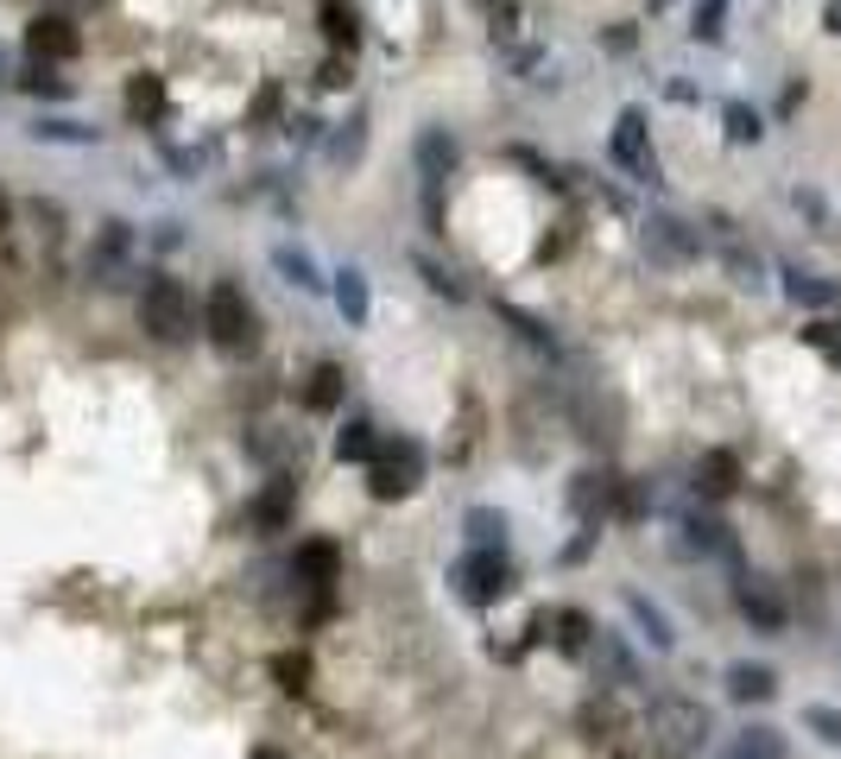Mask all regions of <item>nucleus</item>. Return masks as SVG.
Wrapping results in <instances>:
<instances>
[{"label": "nucleus", "instance_id": "ea45409f", "mask_svg": "<svg viewBox=\"0 0 841 759\" xmlns=\"http://www.w3.org/2000/svg\"><path fill=\"white\" fill-rule=\"evenodd\" d=\"M285 134H292V146H297V153H311V146H323V139H330L316 115H292V120H285Z\"/></svg>", "mask_w": 841, "mask_h": 759}, {"label": "nucleus", "instance_id": "6e6552de", "mask_svg": "<svg viewBox=\"0 0 841 759\" xmlns=\"http://www.w3.org/2000/svg\"><path fill=\"white\" fill-rule=\"evenodd\" d=\"M411 158H418L424 191H443V184L456 177V165H462V139H456L450 127H424V134H418V146H411Z\"/></svg>", "mask_w": 841, "mask_h": 759}, {"label": "nucleus", "instance_id": "cd10ccee", "mask_svg": "<svg viewBox=\"0 0 841 759\" xmlns=\"http://www.w3.org/2000/svg\"><path fill=\"white\" fill-rule=\"evenodd\" d=\"M493 311H500V323H507V330L519 335V342H531L538 354H557V335H550L531 311H519V304H493Z\"/></svg>", "mask_w": 841, "mask_h": 759}, {"label": "nucleus", "instance_id": "aec40b11", "mask_svg": "<svg viewBox=\"0 0 841 759\" xmlns=\"http://www.w3.org/2000/svg\"><path fill=\"white\" fill-rule=\"evenodd\" d=\"M620 602H626V614L639 621V633H646V640H652V652H671V645H677V633H671V614H665V607H658V602H646L639 588H626Z\"/></svg>", "mask_w": 841, "mask_h": 759}, {"label": "nucleus", "instance_id": "e433bc0d", "mask_svg": "<svg viewBox=\"0 0 841 759\" xmlns=\"http://www.w3.org/2000/svg\"><path fill=\"white\" fill-rule=\"evenodd\" d=\"M418 273H424V285H431L437 298H450V304H462V298H469V292H462V279H456L450 266H437V260H424V253H418Z\"/></svg>", "mask_w": 841, "mask_h": 759}, {"label": "nucleus", "instance_id": "4be33fe9", "mask_svg": "<svg viewBox=\"0 0 841 759\" xmlns=\"http://www.w3.org/2000/svg\"><path fill=\"white\" fill-rule=\"evenodd\" d=\"M545 621L557 626L550 640H557V652H569V659H576V652H588V640H595V621H588L583 607H557V614H545Z\"/></svg>", "mask_w": 841, "mask_h": 759}, {"label": "nucleus", "instance_id": "f704fd0d", "mask_svg": "<svg viewBox=\"0 0 841 759\" xmlns=\"http://www.w3.org/2000/svg\"><path fill=\"white\" fill-rule=\"evenodd\" d=\"M722 32H727V0H703L696 20H690V39L696 45H722Z\"/></svg>", "mask_w": 841, "mask_h": 759}, {"label": "nucleus", "instance_id": "864d4df0", "mask_svg": "<svg viewBox=\"0 0 841 759\" xmlns=\"http://www.w3.org/2000/svg\"><path fill=\"white\" fill-rule=\"evenodd\" d=\"M254 759H285V753H278V747H254Z\"/></svg>", "mask_w": 841, "mask_h": 759}, {"label": "nucleus", "instance_id": "4c0bfd02", "mask_svg": "<svg viewBox=\"0 0 841 759\" xmlns=\"http://www.w3.org/2000/svg\"><path fill=\"white\" fill-rule=\"evenodd\" d=\"M209 158H216L209 146H165V165H172L177 177H196L203 165H209Z\"/></svg>", "mask_w": 841, "mask_h": 759}, {"label": "nucleus", "instance_id": "393cba45", "mask_svg": "<svg viewBox=\"0 0 841 759\" xmlns=\"http://www.w3.org/2000/svg\"><path fill=\"white\" fill-rule=\"evenodd\" d=\"M373 456H380V437H373L368 418H349L335 430V463H373Z\"/></svg>", "mask_w": 841, "mask_h": 759}, {"label": "nucleus", "instance_id": "c03bdc74", "mask_svg": "<svg viewBox=\"0 0 841 759\" xmlns=\"http://www.w3.org/2000/svg\"><path fill=\"white\" fill-rule=\"evenodd\" d=\"M507 64L519 70V77L538 82V70H545V51H538V45H507Z\"/></svg>", "mask_w": 841, "mask_h": 759}, {"label": "nucleus", "instance_id": "0eeeda50", "mask_svg": "<svg viewBox=\"0 0 841 759\" xmlns=\"http://www.w3.org/2000/svg\"><path fill=\"white\" fill-rule=\"evenodd\" d=\"M26 51H32V64H70V58H82L77 20H70L63 7H45V13H32V20H26Z\"/></svg>", "mask_w": 841, "mask_h": 759}, {"label": "nucleus", "instance_id": "2eb2a0df", "mask_svg": "<svg viewBox=\"0 0 841 759\" xmlns=\"http://www.w3.org/2000/svg\"><path fill=\"white\" fill-rule=\"evenodd\" d=\"M335 570H342V551L323 545V538H316V545H297V557H292V576H297L304 588H330Z\"/></svg>", "mask_w": 841, "mask_h": 759}, {"label": "nucleus", "instance_id": "58836bf2", "mask_svg": "<svg viewBox=\"0 0 841 759\" xmlns=\"http://www.w3.org/2000/svg\"><path fill=\"white\" fill-rule=\"evenodd\" d=\"M727 273L741 279V285H765V266H760V253L734 247V241H727Z\"/></svg>", "mask_w": 841, "mask_h": 759}, {"label": "nucleus", "instance_id": "f8f14e48", "mask_svg": "<svg viewBox=\"0 0 841 759\" xmlns=\"http://www.w3.org/2000/svg\"><path fill=\"white\" fill-rule=\"evenodd\" d=\"M784 298L798 304V311H835L841 304V285L835 279H822V273H803V266H784Z\"/></svg>", "mask_w": 841, "mask_h": 759}, {"label": "nucleus", "instance_id": "a19ab883", "mask_svg": "<svg viewBox=\"0 0 841 759\" xmlns=\"http://www.w3.org/2000/svg\"><path fill=\"white\" fill-rule=\"evenodd\" d=\"M488 26H493V45H512V39H519V7H512V0L488 7Z\"/></svg>", "mask_w": 841, "mask_h": 759}, {"label": "nucleus", "instance_id": "72a5a7b5", "mask_svg": "<svg viewBox=\"0 0 841 759\" xmlns=\"http://www.w3.org/2000/svg\"><path fill=\"white\" fill-rule=\"evenodd\" d=\"M20 89L26 96H39V101H63L70 96V77H58V64H32L20 77Z\"/></svg>", "mask_w": 841, "mask_h": 759}, {"label": "nucleus", "instance_id": "f257e3e1", "mask_svg": "<svg viewBox=\"0 0 841 759\" xmlns=\"http://www.w3.org/2000/svg\"><path fill=\"white\" fill-rule=\"evenodd\" d=\"M708 734H715V721H708L703 702H690V697H665V702H652V716H646V747L658 759H696L708 747Z\"/></svg>", "mask_w": 841, "mask_h": 759}, {"label": "nucleus", "instance_id": "de8ad7c7", "mask_svg": "<svg viewBox=\"0 0 841 759\" xmlns=\"http://www.w3.org/2000/svg\"><path fill=\"white\" fill-rule=\"evenodd\" d=\"M247 449H254L260 463H278V456H285L292 444H285V437H247Z\"/></svg>", "mask_w": 841, "mask_h": 759}, {"label": "nucleus", "instance_id": "473e14b6", "mask_svg": "<svg viewBox=\"0 0 841 759\" xmlns=\"http://www.w3.org/2000/svg\"><path fill=\"white\" fill-rule=\"evenodd\" d=\"M803 728H810L822 747H835L841 753V709L835 702H803Z\"/></svg>", "mask_w": 841, "mask_h": 759}, {"label": "nucleus", "instance_id": "79ce46f5", "mask_svg": "<svg viewBox=\"0 0 841 759\" xmlns=\"http://www.w3.org/2000/svg\"><path fill=\"white\" fill-rule=\"evenodd\" d=\"M316 82H323V89H349V82H354L349 51H330V58H323V70H316Z\"/></svg>", "mask_w": 841, "mask_h": 759}, {"label": "nucleus", "instance_id": "9d476101", "mask_svg": "<svg viewBox=\"0 0 841 759\" xmlns=\"http://www.w3.org/2000/svg\"><path fill=\"white\" fill-rule=\"evenodd\" d=\"M297 513V481L292 475H273V481L254 494V506H247V526L254 532H285Z\"/></svg>", "mask_w": 841, "mask_h": 759}, {"label": "nucleus", "instance_id": "c9c22d12", "mask_svg": "<svg viewBox=\"0 0 841 759\" xmlns=\"http://www.w3.org/2000/svg\"><path fill=\"white\" fill-rule=\"evenodd\" d=\"M273 678H278V690L304 697V690H311V659H304V652H278V659H273Z\"/></svg>", "mask_w": 841, "mask_h": 759}, {"label": "nucleus", "instance_id": "2f4dec72", "mask_svg": "<svg viewBox=\"0 0 841 759\" xmlns=\"http://www.w3.org/2000/svg\"><path fill=\"white\" fill-rule=\"evenodd\" d=\"M304 406H311V411H335V406H342V368H335V361H323V368L311 373Z\"/></svg>", "mask_w": 841, "mask_h": 759}, {"label": "nucleus", "instance_id": "20e7f679", "mask_svg": "<svg viewBox=\"0 0 841 759\" xmlns=\"http://www.w3.org/2000/svg\"><path fill=\"white\" fill-rule=\"evenodd\" d=\"M450 583H456V595H462L469 607H493V602L512 588L507 551H500V545H469V551L450 564Z\"/></svg>", "mask_w": 841, "mask_h": 759}, {"label": "nucleus", "instance_id": "7c9ffc66", "mask_svg": "<svg viewBox=\"0 0 841 759\" xmlns=\"http://www.w3.org/2000/svg\"><path fill=\"white\" fill-rule=\"evenodd\" d=\"M722 134L734 139V146H753V139L765 134L760 108H746V101H722Z\"/></svg>", "mask_w": 841, "mask_h": 759}, {"label": "nucleus", "instance_id": "4468645a", "mask_svg": "<svg viewBox=\"0 0 841 759\" xmlns=\"http://www.w3.org/2000/svg\"><path fill=\"white\" fill-rule=\"evenodd\" d=\"M607 506H614V475H595V468H588V475L569 481V513H576L583 526H602Z\"/></svg>", "mask_w": 841, "mask_h": 759}, {"label": "nucleus", "instance_id": "c756f323", "mask_svg": "<svg viewBox=\"0 0 841 759\" xmlns=\"http://www.w3.org/2000/svg\"><path fill=\"white\" fill-rule=\"evenodd\" d=\"M727 759H784V734L779 728H741Z\"/></svg>", "mask_w": 841, "mask_h": 759}, {"label": "nucleus", "instance_id": "423d86ee", "mask_svg": "<svg viewBox=\"0 0 841 759\" xmlns=\"http://www.w3.org/2000/svg\"><path fill=\"white\" fill-rule=\"evenodd\" d=\"M607 158H614L626 177H639V184H658V153H652L646 108H620V120H614V139H607Z\"/></svg>", "mask_w": 841, "mask_h": 759}, {"label": "nucleus", "instance_id": "a878e982", "mask_svg": "<svg viewBox=\"0 0 841 759\" xmlns=\"http://www.w3.org/2000/svg\"><path fill=\"white\" fill-rule=\"evenodd\" d=\"M323 39H330L335 51H354V45H361V13H354L349 0H323Z\"/></svg>", "mask_w": 841, "mask_h": 759}, {"label": "nucleus", "instance_id": "37998d69", "mask_svg": "<svg viewBox=\"0 0 841 759\" xmlns=\"http://www.w3.org/2000/svg\"><path fill=\"white\" fill-rule=\"evenodd\" d=\"M278 108H285V89L278 82H260L254 108H247V120H278Z\"/></svg>", "mask_w": 841, "mask_h": 759}, {"label": "nucleus", "instance_id": "6ab92c4d", "mask_svg": "<svg viewBox=\"0 0 841 759\" xmlns=\"http://www.w3.org/2000/svg\"><path fill=\"white\" fill-rule=\"evenodd\" d=\"M165 77H153V70H139V77H127V115L146 120V127H158L165 120Z\"/></svg>", "mask_w": 841, "mask_h": 759}, {"label": "nucleus", "instance_id": "49530a36", "mask_svg": "<svg viewBox=\"0 0 841 759\" xmlns=\"http://www.w3.org/2000/svg\"><path fill=\"white\" fill-rule=\"evenodd\" d=\"M803 342H810V349H829V354H835V349H841V335H835V323H822V317H816V323H803Z\"/></svg>", "mask_w": 841, "mask_h": 759}, {"label": "nucleus", "instance_id": "f03ea898", "mask_svg": "<svg viewBox=\"0 0 841 759\" xmlns=\"http://www.w3.org/2000/svg\"><path fill=\"white\" fill-rule=\"evenodd\" d=\"M203 330H209V342H216L222 354H254L260 349V317L254 304H247V292L241 285H209V298H203Z\"/></svg>", "mask_w": 841, "mask_h": 759}, {"label": "nucleus", "instance_id": "3c124183", "mask_svg": "<svg viewBox=\"0 0 841 759\" xmlns=\"http://www.w3.org/2000/svg\"><path fill=\"white\" fill-rule=\"evenodd\" d=\"M822 26H829V32L841 39V0H829V7H822Z\"/></svg>", "mask_w": 841, "mask_h": 759}, {"label": "nucleus", "instance_id": "8fccbe9b", "mask_svg": "<svg viewBox=\"0 0 841 759\" xmlns=\"http://www.w3.org/2000/svg\"><path fill=\"white\" fill-rule=\"evenodd\" d=\"M791 203H798V210H803V215H816V222H822V215H829V203H822V196H816V191H798V196H791Z\"/></svg>", "mask_w": 841, "mask_h": 759}, {"label": "nucleus", "instance_id": "39448f33", "mask_svg": "<svg viewBox=\"0 0 841 759\" xmlns=\"http://www.w3.org/2000/svg\"><path fill=\"white\" fill-rule=\"evenodd\" d=\"M368 468H373L368 475L373 500H405L411 487L424 481V449H418V437H392V444H380V456Z\"/></svg>", "mask_w": 841, "mask_h": 759}, {"label": "nucleus", "instance_id": "7ed1b4c3", "mask_svg": "<svg viewBox=\"0 0 841 759\" xmlns=\"http://www.w3.org/2000/svg\"><path fill=\"white\" fill-rule=\"evenodd\" d=\"M139 323H146V335H158V342H184V335L196 330V304H190V292H184V279L146 273V285H139Z\"/></svg>", "mask_w": 841, "mask_h": 759}, {"label": "nucleus", "instance_id": "6e6d98bb", "mask_svg": "<svg viewBox=\"0 0 841 759\" xmlns=\"http://www.w3.org/2000/svg\"><path fill=\"white\" fill-rule=\"evenodd\" d=\"M646 7H652V13H665V7H671V0H646Z\"/></svg>", "mask_w": 841, "mask_h": 759}, {"label": "nucleus", "instance_id": "b1692460", "mask_svg": "<svg viewBox=\"0 0 841 759\" xmlns=\"http://www.w3.org/2000/svg\"><path fill=\"white\" fill-rule=\"evenodd\" d=\"M273 266L292 279L297 292H323V273H316V260H311L304 247H292V241H278V247H273Z\"/></svg>", "mask_w": 841, "mask_h": 759}, {"label": "nucleus", "instance_id": "a211bd4d", "mask_svg": "<svg viewBox=\"0 0 841 759\" xmlns=\"http://www.w3.org/2000/svg\"><path fill=\"white\" fill-rule=\"evenodd\" d=\"M727 697L734 702H772L779 697V671H772V664H727Z\"/></svg>", "mask_w": 841, "mask_h": 759}, {"label": "nucleus", "instance_id": "f3484780", "mask_svg": "<svg viewBox=\"0 0 841 759\" xmlns=\"http://www.w3.org/2000/svg\"><path fill=\"white\" fill-rule=\"evenodd\" d=\"M335 311L349 317V330H361L373 317V292H368V273H361V266H342V273H335Z\"/></svg>", "mask_w": 841, "mask_h": 759}, {"label": "nucleus", "instance_id": "5701e85b", "mask_svg": "<svg viewBox=\"0 0 841 759\" xmlns=\"http://www.w3.org/2000/svg\"><path fill=\"white\" fill-rule=\"evenodd\" d=\"M26 134L39 139V146H96L101 127H82V120H58V115H45V120H32Z\"/></svg>", "mask_w": 841, "mask_h": 759}, {"label": "nucleus", "instance_id": "a18cd8bd", "mask_svg": "<svg viewBox=\"0 0 841 759\" xmlns=\"http://www.w3.org/2000/svg\"><path fill=\"white\" fill-rule=\"evenodd\" d=\"M633 45H639V32H633V26H607V32H602V51H614V58H626V51H633Z\"/></svg>", "mask_w": 841, "mask_h": 759}, {"label": "nucleus", "instance_id": "c85d7f7f", "mask_svg": "<svg viewBox=\"0 0 841 759\" xmlns=\"http://www.w3.org/2000/svg\"><path fill=\"white\" fill-rule=\"evenodd\" d=\"M588 652H595V664H602L614 683H639V664L626 659V645L614 640V633H595V640H588Z\"/></svg>", "mask_w": 841, "mask_h": 759}, {"label": "nucleus", "instance_id": "ddd939ff", "mask_svg": "<svg viewBox=\"0 0 841 759\" xmlns=\"http://www.w3.org/2000/svg\"><path fill=\"white\" fill-rule=\"evenodd\" d=\"M677 551H684V557H734V538H727L722 519H708V513H690L684 532H677Z\"/></svg>", "mask_w": 841, "mask_h": 759}, {"label": "nucleus", "instance_id": "bb28decb", "mask_svg": "<svg viewBox=\"0 0 841 759\" xmlns=\"http://www.w3.org/2000/svg\"><path fill=\"white\" fill-rule=\"evenodd\" d=\"M462 532H469V545H500V551H507V532H512V519L500 513V506H469V519H462Z\"/></svg>", "mask_w": 841, "mask_h": 759}, {"label": "nucleus", "instance_id": "1a4fd4ad", "mask_svg": "<svg viewBox=\"0 0 841 759\" xmlns=\"http://www.w3.org/2000/svg\"><path fill=\"white\" fill-rule=\"evenodd\" d=\"M646 253L652 260H665V266H690L696 253H703V234L677 222V215H646Z\"/></svg>", "mask_w": 841, "mask_h": 759}, {"label": "nucleus", "instance_id": "dca6fc26", "mask_svg": "<svg viewBox=\"0 0 841 759\" xmlns=\"http://www.w3.org/2000/svg\"><path fill=\"white\" fill-rule=\"evenodd\" d=\"M734 487H741V463H734L727 449H708L703 463H696V494H703V500H727Z\"/></svg>", "mask_w": 841, "mask_h": 759}, {"label": "nucleus", "instance_id": "5fc2aeb1", "mask_svg": "<svg viewBox=\"0 0 841 759\" xmlns=\"http://www.w3.org/2000/svg\"><path fill=\"white\" fill-rule=\"evenodd\" d=\"M7 77H13V70H7V45H0V82H7Z\"/></svg>", "mask_w": 841, "mask_h": 759}, {"label": "nucleus", "instance_id": "09e8293b", "mask_svg": "<svg viewBox=\"0 0 841 759\" xmlns=\"http://www.w3.org/2000/svg\"><path fill=\"white\" fill-rule=\"evenodd\" d=\"M665 96L677 101V108H690V101H696V82H684V77H671L665 82Z\"/></svg>", "mask_w": 841, "mask_h": 759}, {"label": "nucleus", "instance_id": "4d7b16f0", "mask_svg": "<svg viewBox=\"0 0 841 759\" xmlns=\"http://www.w3.org/2000/svg\"><path fill=\"white\" fill-rule=\"evenodd\" d=\"M481 7H500V0H481Z\"/></svg>", "mask_w": 841, "mask_h": 759}, {"label": "nucleus", "instance_id": "412c9836", "mask_svg": "<svg viewBox=\"0 0 841 759\" xmlns=\"http://www.w3.org/2000/svg\"><path fill=\"white\" fill-rule=\"evenodd\" d=\"M361 153H368V115H349L342 127H335L330 139H323V158H330L335 172H349V165H361Z\"/></svg>", "mask_w": 841, "mask_h": 759}, {"label": "nucleus", "instance_id": "603ef678", "mask_svg": "<svg viewBox=\"0 0 841 759\" xmlns=\"http://www.w3.org/2000/svg\"><path fill=\"white\" fill-rule=\"evenodd\" d=\"M7 222H13V203H7V191H0V228H7Z\"/></svg>", "mask_w": 841, "mask_h": 759}, {"label": "nucleus", "instance_id": "9b49d317", "mask_svg": "<svg viewBox=\"0 0 841 759\" xmlns=\"http://www.w3.org/2000/svg\"><path fill=\"white\" fill-rule=\"evenodd\" d=\"M734 602H741V614L760 626V633H779V626H784L779 588L765 583V576H753V570H741V583H734Z\"/></svg>", "mask_w": 841, "mask_h": 759}]
</instances>
